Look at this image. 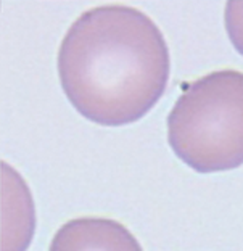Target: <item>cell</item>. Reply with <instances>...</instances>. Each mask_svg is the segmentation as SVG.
I'll list each match as a JSON object with an SVG mask.
<instances>
[{"instance_id": "cell-1", "label": "cell", "mask_w": 243, "mask_h": 251, "mask_svg": "<svg viewBox=\"0 0 243 251\" xmlns=\"http://www.w3.org/2000/svg\"><path fill=\"white\" fill-rule=\"evenodd\" d=\"M56 65L79 115L111 127L144 118L165 94L171 73L160 27L126 5L84 11L65 34Z\"/></svg>"}, {"instance_id": "cell-2", "label": "cell", "mask_w": 243, "mask_h": 251, "mask_svg": "<svg viewBox=\"0 0 243 251\" xmlns=\"http://www.w3.org/2000/svg\"><path fill=\"white\" fill-rule=\"evenodd\" d=\"M172 151L198 173L243 164V73L222 70L185 87L168 116Z\"/></svg>"}, {"instance_id": "cell-3", "label": "cell", "mask_w": 243, "mask_h": 251, "mask_svg": "<svg viewBox=\"0 0 243 251\" xmlns=\"http://www.w3.org/2000/svg\"><path fill=\"white\" fill-rule=\"evenodd\" d=\"M49 251H144L120 222L106 218H79L55 233Z\"/></svg>"}, {"instance_id": "cell-4", "label": "cell", "mask_w": 243, "mask_h": 251, "mask_svg": "<svg viewBox=\"0 0 243 251\" xmlns=\"http://www.w3.org/2000/svg\"><path fill=\"white\" fill-rule=\"evenodd\" d=\"M225 31L235 50L243 55V0H227L224 11Z\"/></svg>"}]
</instances>
